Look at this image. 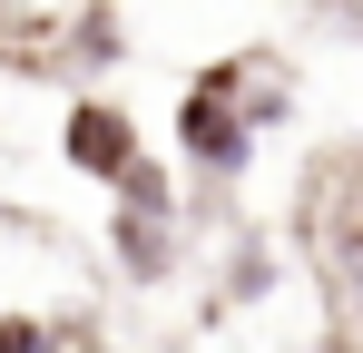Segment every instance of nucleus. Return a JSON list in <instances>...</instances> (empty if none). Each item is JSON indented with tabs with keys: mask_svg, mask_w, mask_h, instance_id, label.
<instances>
[{
	"mask_svg": "<svg viewBox=\"0 0 363 353\" xmlns=\"http://www.w3.org/2000/svg\"><path fill=\"white\" fill-rule=\"evenodd\" d=\"M236 79H245V59H226V69H206L196 89H186V108H177V147H186V167L196 176H245V157H255V108H236Z\"/></svg>",
	"mask_w": 363,
	"mask_h": 353,
	"instance_id": "obj_1",
	"label": "nucleus"
},
{
	"mask_svg": "<svg viewBox=\"0 0 363 353\" xmlns=\"http://www.w3.org/2000/svg\"><path fill=\"white\" fill-rule=\"evenodd\" d=\"M0 353H60V324H40V314H0Z\"/></svg>",
	"mask_w": 363,
	"mask_h": 353,
	"instance_id": "obj_3",
	"label": "nucleus"
},
{
	"mask_svg": "<svg viewBox=\"0 0 363 353\" xmlns=\"http://www.w3.org/2000/svg\"><path fill=\"white\" fill-rule=\"evenodd\" d=\"M60 157L79 176H99V186H118L147 147H138V128H128V108H108V99H79L69 108V138H60Z\"/></svg>",
	"mask_w": 363,
	"mask_h": 353,
	"instance_id": "obj_2",
	"label": "nucleus"
}]
</instances>
